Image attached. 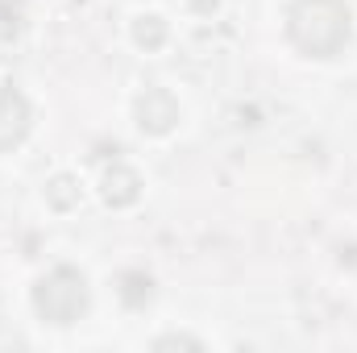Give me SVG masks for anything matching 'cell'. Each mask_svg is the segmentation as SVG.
<instances>
[{
    "label": "cell",
    "mask_w": 357,
    "mask_h": 353,
    "mask_svg": "<svg viewBox=\"0 0 357 353\" xmlns=\"http://www.w3.org/2000/svg\"><path fill=\"white\" fill-rule=\"evenodd\" d=\"M291 33L307 54L333 59L349 38V13L337 0H299L291 13Z\"/></svg>",
    "instance_id": "1"
},
{
    "label": "cell",
    "mask_w": 357,
    "mask_h": 353,
    "mask_svg": "<svg viewBox=\"0 0 357 353\" xmlns=\"http://www.w3.org/2000/svg\"><path fill=\"white\" fill-rule=\"evenodd\" d=\"M33 303H38V312H42L50 324H71V320H79V312L88 308L84 274H75V270H54L50 278L38 283Z\"/></svg>",
    "instance_id": "2"
},
{
    "label": "cell",
    "mask_w": 357,
    "mask_h": 353,
    "mask_svg": "<svg viewBox=\"0 0 357 353\" xmlns=\"http://www.w3.org/2000/svg\"><path fill=\"white\" fill-rule=\"evenodd\" d=\"M29 129V108L13 88H0V150L21 142V133Z\"/></svg>",
    "instance_id": "3"
}]
</instances>
